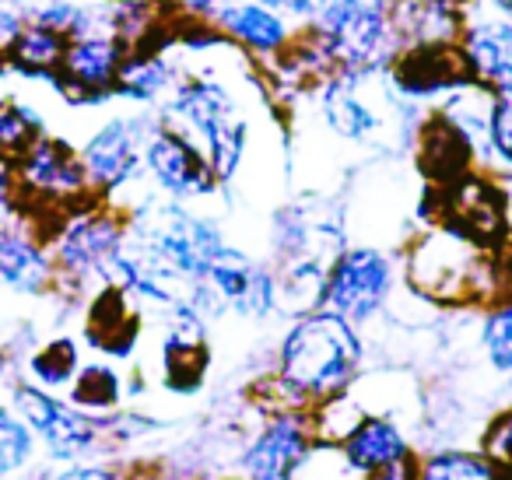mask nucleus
<instances>
[{
  "label": "nucleus",
  "mask_w": 512,
  "mask_h": 480,
  "mask_svg": "<svg viewBox=\"0 0 512 480\" xmlns=\"http://www.w3.org/2000/svg\"><path fill=\"white\" fill-rule=\"evenodd\" d=\"M407 288L435 305H495L512 298L509 249H484L446 225H432L407 246Z\"/></svg>",
  "instance_id": "1"
},
{
  "label": "nucleus",
  "mask_w": 512,
  "mask_h": 480,
  "mask_svg": "<svg viewBox=\"0 0 512 480\" xmlns=\"http://www.w3.org/2000/svg\"><path fill=\"white\" fill-rule=\"evenodd\" d=\"M365 361V344L358 326L330 309H313L295 316L285 337L278 340L274 375L309 407L348 393L358 382Z\"/></svg>",
  "instance_id": "2"
},
{
  "label": "nucleus",
  "mask_w": 512,
  "mask_h": 480,
  "mask_svg": "<svg viewBox=\"0 0 512 480\" xmlns=\"http://www.w3.org/2000/svg\"><path fill=\"white\" fill-rule=\"evenodd\" d=\"M127 235L190 284H197L214 256L228 246L218 221L165 197H144L130 207Z\"/></svg>",
  "instance_id": "3"
},
{
  "label": "nucleus",
  "mask_w": 512,
  "mask_h": 480,
  "mask_svg": "<svg viewBox=\"0 0 512 480\" xmlns=\"http://www.w3.org/2000/svg\"><path fill=\"white\" fill-rule=\"evenodd\" d=\"M57 288L85 291L88 284H109V270L127 242V214L106 200L67 211L46 235Z\"/></svg>",
  "instance_id": "4"
},
{
  "label": "nucleus",
  "mask_w": 512,
  "mask_h": 480,
  "mask_svg": "<svg viewBox=\"0 0 512 480\" xmlns=\"http://www.w3.org/2000/svg\"><path fill=\"white\" fill-rule=\"evenodd\" d=\"M18 186H22V207L18 214L32 221L43 235L64 218L67 211L99 200L85 176L78 148L57 134H39L22 155L15 158Z\"/></svg>",
  "instance_id": "5"
},
{
  "label": "nucleus",
  "mask_w": 512,
  "mask_h": 480,
  "mask_svg": "<svg viewBox=\"0 0 512 480\" xmlns=\"http://www.w3.org/2000/svg\"><path fill=\"white\" fill-rule=\"evenodd\" d=\"M309 29L334 57L337 74H383L400 50L386 0H320Z\"/></svg>",
  "instance_id": "6"
},
{
  "label": "nucleus",
  "mask_w": 512,
  "mask_h": 480,
  "mask_svg": "<svg viewBox=\"0 0 512 480\" xmlns=\"http://www.w3.org/2000/svg\"><path fill=\"white\" fill-rule=\"evenodd\" d=\"M155 123L158 113L137 109V113L109 116L85 137L78 155L95 197L113 204L120 193L134 190L137 179H144V144Z\"/></svg>",
  "instance_id": "7"
},
{
  "label": "nucleus",
  "mask_w": 512,
  "mask_h": 480,
  "mask_svg": "<svg viewBox=\"0 0 512 480\" xmlns=\"http://www.w3.org/2000/svg\"><path fill=\"white\" fill-rule=\"evenodd\" d=\"M432 225H446L484 249H509V193L491 172H467L449 186H428Z\"/></svg>",
  "instance_id": "8"
},
{
  "label": "nucleus",
  "mask_w": 512,
  "mask_h": 480,
  "mask_svg": "<svg viewBox=\"0 0 512 480\" xmlns=\"http://www.w3.org/2000/svg\"><path fill=\"white\" fill-rule=\"evenodd\" d=\"M397 288V263L379 246H344L327 270L323 309L365 326L386 309Z\"/></svg>",
  "instance_id": "9"
},
{
  "label": "nucleus",
  "mask_w": 512,
  "mask_h": 480,
  "mask_svg": "<svg viewBox=\"0 0 512 480\" xmlns=\"http://www.w3.org/2000/svg\"><path fill=\"white\" fill-rule=\"evenodd\" d=\"M11 407L29 421L36 438L50 449V456L78 463L99 449V417L74 407L71 400H60L57 393L36 386V382H11Z\"/></svg>",
  "instance_id": "10"
},
{
  "label": "nucleus",
  "mask_w": 512,
  "mask_h": 480,
  "mask_svg": "<svg viewBox=\"0 0 512 480\" xmlns=\"http://www.w3.org/2000/svg\"><path fill=\"white\" fill-rule=\"evenodd\" d=\"M144 176L151 179L158 197L179 200V204H197L221 190L204 151L162 120L155 123L148 144H144Z\"/></svg>",
  "instance_id": "11"
},
{
  "label": "nucleus",
  "mask_w": 512,
  "mask_h": 480,
  "mask_svg": "<svg viewBox=\"0 0 512 480\" xmlns=\"http://www.w3.org/2000/svg\"><path fill=\"white\" fill-rule=\"evenodd\" d=\"M386 78L400 99L435 109L446 95L467 88L474 74L460 43H407L386 67Z\"/></svg>",
  "instance_id": "12"
},
{
  "label": "nucleus",
  "mask_w": 512,
  "mask_h": 480,
  "mask_svg": "<svg viewBox=\"0 0 512 480\" xmlns=\"http://www.w3.org/2000/svg\"><path fill=\"white\" fill-rule=\"evenodd\" d=\"M127 53V46L116 36H109L106 29L85 32V36L71 39L53 88L74 106H102L106 99H113Z\"/></svg>",
  "instance_id": "13"
},
{
  "label": "nucleus",
  "mask_w": 512,
  "mask_h": 480,
  "mask_svg": "<svg viewBox=\"0 0 512 480\" xmlns=\"http://www.w3.org/2000/svg\"><path fill=\"white\" fill-rule=\"evenodd\" d=\"M313 442L316 431L309 410L271 414L239 452V473L246 480H292L295 466L313 449Z\"/></svg>",
  "instance_id": "14"
},
{
  "label": "nucleus",
  "mask_w": 512,
  "mask_h": 480,
  "mask_svg": "<svg viewBox=\"0 0 512 480\" xmlns=\"http://www.w3.org/2000/svg\"><path fill=\"white\" fill-rule=\"evenodd\" d=\"M57 288L50 242L25 214L0 221V291L4 295H46Z\"/></svg>",
  "instance_id": "15"
},
{
  "label": "nucleus",
  "mask_w": 512,
  "mask_h": 480,
  "mask_svg": "<svg viewBox=\"0 0 512 480\" xmlns=\"http://www.w3.org/2000/svg\"><path fill=\"white\" fill-rule=\"evenodd\" d=\"M414 165H418L421 179L428 186H449L460 176L477 169L481 155H477V141L460 127L456 120H449L442 109H425V116L418 120L414 130Z\"/></svg>",
  "instance_id": "16"
},
{
  "label": "nucleus",
  "mask_w": 512,
  "mask_h": 480,
  "mask_svg": "<svg viewBox=\"0 0 512 480\" xmlns=\"http://www.w3.org/2000/svg\"><path fill=\"white\" fill-rule=\"evenodd\" d=\"M207 22L221 32L228 46L246 53L253 64H267V60L281 57L299 32V25H292L285 15L267 8L264 0H235V4L214 11Z\"/></svg>",
  "instance_id": "17"
},
{
  "label": "nucleus",
  "mask_w": 512,
  "mask_h": 480,
  "mask_svg": "<svg viewBox=\"0 0 512 480\" xmlns=\"http://www.w3.org/2000/svg\"><path fill=\"white\" fill-rule=\"evenodd\" d=\"M207 319L190 302L165 312L162 330V382L172 393H197L207 379Z\"/></svg>",
  "instance_id": "18"
},
{
  "label": "nucleus",
  "mask_w": 512,
  "mask_h": 480,
  "mask_svg": "<svg viewBox=\"0 0 512 480\" xmlns=\"http://www.w3.org/2000/svg\"><path fill=\"white\" fill-rule=\"evenodd\" d=\"M460 50L477 85L491 88V92H505L512 85V18L495 15L477 0L467 11Z\"/></svg>",
  "instance_id": "19"
},
{
  "label": "nucleus",
  "mask_w": 512,
  "mask_h": 480,
  "mask_svg": "<svg viewBox=\"0 0 512 480\" xmlns=\"http://www.w3.org/2000/svg\"><path fill=\"white\" fill-rule=\"evenodd\" d=\"M179 11L172 0H102L99 29L120 39L127 50L172 46Z\"/></svg>",
  "instance_id": "20"
},
{
  "label": "nucleus",
  "mask_w": 512,
  "mask_h": 480,
  "mask_svg": "<svg viewBox=\"0 0 512 480\" xmlns=\"http://www.w3.org/2000/svg\"><path fill=\"white\" fill-rule=\"evenodd\" d=\"M183 67L172 60V46H144V50H130L116 78L113 99H127L137 109H151L158 113L162 102L176 92Z\"/></svg>",
  "instance_id": "21"
},
{
  "label": "nucleus",
  "mask_w": 512,
  "mask_h": 480,
  "mask_svg": "<svg viewBox=\"0 0 512 480\" xmlns=\"http://www.w3.org/2000/svg\"><path fill=\"white\" fill-rule=\"evenodd\" d=\"M141 333V312L137 302L120 288V284H102L95 298L88 302L85 312V337L92 347L113 354V358H127L137 344Z\"/></svg>",
  "instance_id": "22"
},
{
  "label": "nucleus",
  "mask_w": 512,
  "mask_h": 480,
  "mask_svg": "<svg viewBox=\"0 0 512 480\" xmlns=\"http://www.w3.org/2000/svg\"><path fill=\"white\" fill-rule=\"evenodd\" d=\"M390 22L400 46L407 43H460L467 4L460 0H390Z\"/></svg>",
  "instance_id": "23"
},
{
  "label": "nucleus",
  "mask_w": 512,
  "mask_h": 480,
  "mask_svg": "<svg viewBox=\"0 0 512 480\" xmlns=\"http://www.w3.org/2000/svg\"><path fill=\"white\" fill-rule=\"evenodd\" d=\"M344 459L351 463V470L358 473H369L376 466H386L393 459L407 456L411 452V442L407 435L400 431V424L386 414H365L358 421V428L351 431L348 438L341 442Z\"/></svg>",
  "instance_id": "24"
},
{
  "label": "nucleus",
  "mask_w": 512,
  "mask_h": 480,
  "mask_svg": "<svg viewBox=\"0 0 512 480\" xmlns=\"http://www.w3.org/2000/svg\"><path fill=\"white\" fill-rule=\"evenodd\" d=\"M67 46L71 39L60 36L53 29H43V25L25 22V29L18 32V39L11 43L8 50V71L22 74V78H43V81H57L60 64L67 57Z\"/></svg>",
  "instance_id": "25"
},
{
  "label": "nucleus",
  "mask_w": 512,
  "mask_h": 480,
  "mask_svg": "<svg viewBox=\"0 0 512 480\" xmlns=\"http://www.w3.org/2000/svg\"><path fill=\"white\" fill-rule=\"evenodd\" d=\"M25 22L53 29L67 39L99 29V4L95 0H18Z\"/></svg>",
  "instance_id": "26"
},
{
  "label": "nucleus",
  "mask_w": 512,
  "mask_h": 480,
  "mask_svg": "<svg viewBox=\"0 0 512 480\" xmlns=\"http://www.w3.org/2000/svg\"><path fill=\"white\" fill-rule=\"evenodd\" d=\"M25 372L29 382L60 393V389H71L74 375L81 372V347L71 337H53L46 344H39L36 351L25 358Z\"/></svg>",
  "instance_id": "27"
},
{
  "label": "nucleus",
  "mask_w": 512,
  "mask_h": 480,
  "mask_svg": "<svg viewBox=\"0 0 512 480\" xmlns=\"http://www.w3.org/2000/svg\"><path fill=\"white\" fill-rule=\"evenodd\" d=\"M123 400V375L116 372L106 361H92V365H81V372L71 382V403L88 414L102 417L113 414Z\"/></svg>",
  "instance_id": "28"
},
{
  "label": "nucleus",
  "mask_w": 512,
  "mask_h": 480,
  "mask_svg": "<svg viewBox=\"0 0 512 480\" xmlns=\"http://www.w3.org/2000/svg\"><path fill=\"white\" fill-rule=\"evenodd\" d=\"M39 134H46V127L36 106L15 95H0V158H18Z\"/></svg>",
  "instance_id": "29"
},
{
  "label": "nucleus",
  "mask_w": 512,
  "mask_h": 480,
  "mask_svg": "<svg viewBox=\"0 0 512 480\" xmlns=\"http://www.w3.org/2000/svg\"><path fill=\"white\" fill-rule=\"evenodd\" d=\"M36 431L11 403H0V477L22 473L36 456Z\"/></svg>",
  "instance_id": "30"
},
{
  "label": "nucleus",
  "mask_w": 512,
  "mask_h": 480,
  "mask_svg": "<svg viewBox=\"0 0 512 480\" xmlns=\"http://www.w3.org/2000/svg\"><path fill=\"white\" fill-rule=\"evenodd\" d=\"M481 162L491 172H509L512 176V95L498 92L491 106L488 134L481 144Z\"/></svg>",
  "instance_id": "31"
},
{
  "label": "nucleus",
  "mask_w": 512,
  "mask_h": 480,
  "mask_svg": "<svg viewBox=\"0 0 512 480\" xmlns=\"http://www.w3.org/2000/svg\"><path fill=\"white\" fill-rule=\"evenodd\" d=\"M481 347L495 372H512V298L488 305L481 323Z\"/></svg>",
  "instance_id": "32"
},
{
  "label": "nucleus",
  "mask_w": 512,
  "mask_h": 480,
  "mask_svg": "<svg viewBox=\"0 0 512 480\" xmlns=\"http://www.w3.org/2000/svg\"><path fill=\"white\" fill-rule=\"evenodd\" d=\"M418 480H498L491 463L474 452H435L421 463V477Z\"/></svg>",
  "instance_id": "33"
},
{
  "label": "nucleus",
  "mask_w": 512,
  "mask_h": 480,
  "mask_svg": "<svg viewBox=\"0 0 512 480\" xmlns=\"http://www.w3.org/2000/svg\"><path fill=\"white\" fill-rule=\"evenodd\" d=\"M351 473V463L344 459V449L334 442H320L316 438L313 449L302 456V463L295 466L292 480H344Z\"/></svg>",
  "instance_id": "34"
},
{
  "label": "nucleus",
  "mask_w": 512,
  "mask_h": 480,
  "mask_svg": "<svg viewBox=\"0 0 512 480\" xmlns=\"http://www.w3.org/2000/svg\"><path fill=\"white\" fill-rule=\"evenodd\" d=\"M481 452L498 480H512V407L488 421L481 438Z\"/></svg>",
  "instance_id": "35"
},
{
  "label": "nucleus",
  "mask_w": 512,
  "mask_h": 480,
  "mask_svg": "<svg viewBox=\"0 0 512 480\" xmlns=\"http://www.w3.org/2000/svg\"><path fill=\"white\" fill-rule=\"evenodd\" d=\"M418 477H421V463L414 459V452H407V456L393 459V463L362 473V480H418Z\"/></svg>",
  "instance_id": "36"
},
{
  "label": "nucleus",
  "mask_w": 512,
  "mask_h": 480,
  "mask_svg": "<svg viewBox=\"0 0 512 480\" xmlns=\"http://www.w3.org/2000/svg\"><path fill=\"white\" fill-rule=\"evenodd\" d=\"M267 8H274L278 11V15H285L288 22L292 25H309L313 22V15H316V4H320V0H264Z\"/></svg>",
  "instance_id": "37"
},
{
  "label": "nucleus",
  "mask_w": 512,
  "mask_h": 480,
  "mask_svg": "<svg viewBox=\"0 0 512 480\" xmlns=\"http://www.w3.org/2000/svg\"><path fill=\"white\" fill-rule=\"evenodd\" d=\"M25 29V15L18 4H0V53L8 57L11 43L18 39V32Z\"/></svg>",
  "instance_id": "38"
},
{
  "label": "nucleus",
  "mask_w": 512,
  "mask_h": 480,
  "mask_svg": "<svg viewBox=\"0 0 512 480\" xmlns=\"http://www.w3.org/2000/svg\"><path fill=\"white\" fill-rule=\"evenodd\" d=\"M176 4L179 15H190V18H211L214 11H221L225 4H235V0H172Z\"/></svg>",
  "instance_id": "39"
},
{
  "label": "nucleus",
  "mask_w": 512,
  "mask_h": 480,
  "mask_svg": "<svg viewBox=\"0 0 512 480\" xmlns=\"http://www.w3.org/2000/svg\"><path fill=\"white\" fill-rule=\"evenodd\" d=\"M53 480H130V477L120 470H109V466H78V470H67Z\"/></svg>",
  "instance_id": "40"
},
{
  "label": "nucleus",
  "mask_w": 512,
  "mask_h": 480,
  "mask_svg": "<svg viewBox=\"0 0 512 480\" xmlns=\"http://www.w3.org/2000/svg\"><path fill=\"white\" fill-rule=\"evenodd\" d=\"M484 8H491L495 15H505V18H512V0H481Z\"/></svg>",
  "instance_id": "41"
},
{
  "label": "nucleus",
  "mask_w": 512,
  "mask_h": 480,
  "mask_svg": "<svg viewBox=\"0 0 512 480\" xmlns=\"http://www.w3.org/2000/svg\"><path fill=\"white\" fill-rule=\"evenodd\" d=\"M218 480H246V477H242V473H239V477H218Z\"/></svg>",
  "instance_id": "42"
},
{
  "label": "nucleus",
  "mask_w": 512,
  "mask_h": 480,
  "mask_svg": "<svg viewBox=\"0 0 512 480\" xmlns=\"http://www.w3.org/2000/svg\"><path fill=\"white\" fill-rule=\"evenodd\" d=\"M460 4H467V8H474V4H477V0H460Z\"/></svg>",
  "instance_id": "43"
},
{
  "label": "nucleus",
  "mask_w": 512,
  "mask_h": 480,
  "mask_svg": "<svg viewBox=\"0 0 512 480\" xmlns=\"http://www.w3.org/2000/svg\"><path fill=\"white\" fill-rule=\"evenodd\" d=\"M0 4H18V0H0Z\"/></svg>",
  "instance_id": "44"
},
{
  "label": "nucleus",
  "mask_w": 512,
  "mask_h": 480,
  "mask_svg": "<svg viewBox=\"0 0 512 480\" xmlns=\"http://www.w3.org/2000/svg\"><path fill=\"white\" fill-rule=\"evenodd\" d=\"M505 95H512V85H509V88H505Z\"/></svg>",
  "instance_id": "45"
},
{
  "label": "nucleus",
  "mask_w": 512,
  "mask_h": 480,
  "mask_svg": "<svg viewBox=\"0 0 512 480\" xmlns=\"http://www.w3.org/2000/svg\"><path fill=\"white\" fill-rule=\"evenodd\" d=\"M95 4H102V0H95Z\"/></svg>",
  "instance_id": "46"
},
{
  "label": "nucleus",
  "mask_w": 512,
  "mask_h": 480,
  "mask_svg": "<svg viewBox=\"0 0 512 480\" xmlns=\"http://www.w3.org/2000/svg\"><path fill=\"white\" fill-rule=\"evenodd\" d=\"M386 4H390V0H386Z\"/></svg>",
  "instance_id": "47"
},
{
  "label": "nucleus",
  "mask_w": 512,
  "mask_h": 480,
  "mask_svg": "<svg viewBox=\"0 0 512 480\" xmlns=\"http://www.w3.org/2000/svg\"><path fill=\"white\" fill-rule=\"evenodd\" d=\"M0 358H4V354H0Z\"/></svg>",
  "instance_id": "48"
}]
</instances>
